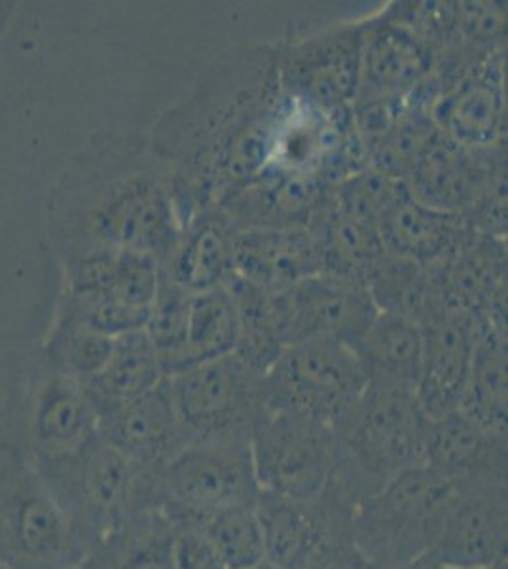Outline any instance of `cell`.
I'll list each match as a JSON object with an SVG mask.
<instances>
[{
  "label": "cell",
  "instance_id": "1",
  "mask_svg": "<svg viewBox=\"0 0 508 569\" xmlns=\"http://www.w3.org/2000/svg\"><path fill=\"white\" fill-rule=\"evenodd\" d=\"M285 98L273 44L230 53L155 123L182 227L217 209L276 160Z\"/></svg>",
  "mask_w": 508,
  "mask_h": 569
},
{
  "label": "cell",
  "instance_id": "2",
  "mask_svg": "<svg viewBox=\"0 0 508 569\" xmlns=\"http://www.w3.org/2000/svg\"><path fill=\"white\" fill-rule=\"evenodd\" d=\"M56 206L64 257L103 247L161 262L182 232L168 163L137 131L96 137L63 177Z\"/></svg>",
  "mask_w": 508,
  "mask_h": 569
},
{
  "label": "cell",
  "instance_id": "3",
  "mask_svg": "<svg viewBox=\"0 0 508 569\" xmlns=\"http://www.w3.org/2000/svg\"><path fill=\"white\" fill-rule=\"evenodd\" d=\"M427 431L429 420L412 388L368 380L353 415L336 433L332 482L357 503L399 472L424 466Z\"/></svg>",
  "mask_w": 508,
  "mask_h": 569
},
{
  "label": "cell",
  "instance_id": "4",
  "mask_svg": "<svg viewBox=\"0 0 508 569\" xmlns=\"http://www.w3.org/2000/svg\"><path fill=\"white\" fill-rule=\"evenodd\" d=\"M456 486L429 466L387 480L353 505L349 536L362 562L405 563L429 555Z\"/></svg>",
  "mask_w": 508,
  "mask_h": 569
},
{
  "label": "cell",
  "instance_id": "5",
  "mask_svg": "<svg viewBox=\"0 0 508 569\" xmlns=\"http://www.w3.org/2000/svg\"><path fill=\"white\" fill-rule=\"evenodd\" d=\"M142 507L169 525L200 522L233 505L257 503L249 439L196 440L156 471L142 472Z\"/></svg>",
  "mask_w": 508,
  "mask_h": 569
},
{
  "label": "cell",
  "instance_id": "6",
  "mask_svg": "<svg viewBox=\"0 0 508 569\" xmlns=\"http://www.w3.org/2000/svg\"><path fill=\"white\" fill-rule=\"evenodd\" d=\"M249 450L260 493L316 501L335 480V429L295 410L266 408L252 426Z\"/></svg>",
  "mask_w": 508,
  "mask_h": 569
},
{
  "label": "cell",
  "instance_id": "7",
  "mask_svg": "<svg viewBox=\"0 0 508 569\" xmlns=\"http://www.w3.org/2000/svg\"><path fill=\"white\" fill-rule=\"evenodd\" d=\"M58 482L50 490H63L58 499L78 533L97 543H112L142 503V471L136 461L97 435L88 447L69 460L42 466Z\"/></svg>",
  "mask_w": 508,
  "mask_h": 569
},
{
  "label": "cell",
  "instance_id": "8",
  "mask_svg": "<svg viewBox=\"0 0 508 569\" xmlns=\"http://www.w3.org/2000/svg\"><path fill=\"white\" fill-rule=\"evenodd\" d=\"M367 386V372L349 346L309 340L289 346L277 359L266 375V399L268 408L295 410L338 433Z\"/></svg>",
  "mask_w": 508,
  "mask_h": 569
},
{
  "label": "cell",
  "instance_id": "9",
  "mask_svg": "<svg viewBox=\"0 0 508 569\" xmlns=\"http://www.w3.org/2000/svg\"><path fill=\"white\" fill-rule=\"evenodd\" d=\"M168 383L188 442L249 439L268 408L266 376L233 353L169 376Z\"/></svg>",
  "mask_w": 508,
  "mask_h": 569
},
{
  "label": "cell",
  "instance_id": "10",
  "mask_svg": "<svg viewBox=\"0 0 508 569\" xmlns=\"http://www.w3.org/2000/svg\"><path fill=\"white\" fill-rule=\"evenodd\" d=\"M285 98L330 118L351 117L359 93L362 21L273 44Z\"/></svg>",
  "mask_w": 508,
  "mask_h": 569
},
{
  "label": "cell",
  "instance_id": "11",
  "mask_svg": "<svg viewBox=\"0 0 508 569\" xmlns=\"http://www.w3.org/2000/svg\"><path fill=\"white\" fill-rule=\"evenodd\" d=\"M432 122L465 149L507 142V50L484 58L438 63Z\"/></svg>",
  "mask_w": 508,
  "mask_h": 569
},
{
  "label": "cell",
  "instance_id": "12",
  "mask_svg": "<svg viewBox=\"0 0 508 569\" xmlns=\"http://www.w3.org/2000/svg\"><path fill=\"white\" fill-rule=\"evenodd\" d=\"M10 493L0 499V528L12 557L29 569H71L84 557V539L37 469L10 467Z\"/></svg>",
  "mask_w": 508,
  "mask_h": 569
},
{
  "label": "cell",
  "instance_id": "13",
  "mask_svg": "<svg viewBox=\"0 0 508 569\" xmlns=\"http://www.w3.org/2000/svg\"><path fill=\"white\" fill-rule=\"evenodd\" d=\"M285 348L309 340L353 346L378 318L367 287L332 276H313L273 295Z\"/></svg>",
  "mask_w": 508,
  "mask_h": 569
},
{
  "label": "cell",
  "instance_id": "14",
  "mask_svg": "<svg viewBox=\"0 0 508 569\" xmlns=\"http://www.w3.org/2000/svg\"><path fill=\"white\" fill-rule=\"evenodd\" d=\"M507 485L456 486V496L429 557L448 569L507 562Z\"/></svg>",
  "mask_w": 508,
  "mask_h": 569
},
{
  "label": "cell",
  "instance_id": "15",
  "mask_svg": "<svg viewBox=\"0 0 508 569\" xmlns=\"http://www.w3.org/2000/svg\"><path fill=\"white\" fill-rule=\"evenodd\" d=\"M418 327L421 367L416 399L427 420L435 421L459 407L477 350L480 321L469 311L442 305Z\"/></svg>",
  "mask_w": 508,
  "mask_h": 569
},
{
  "label": "cell",
  "instance_id": "16",
  "mask_svg": "<svg viewBox=\"0 0 508 569\" xmlns=\"http://www.w3.org/2000/svg\"><path fill=\"white\" fill-rule=\"evenodd\" d=\"M427 270L442 305L507 329V240L472 230L456 251Z\"/></svg>",
  "mask_w": 508,
  "mask_h": 569
},
{
  "label": "cell",
  "instance_id": "17",
  "mask_svg": "<svg viewBox=\"0 0 508 569\" xmlns=\"http://www.w3.org/2000/svg\"><path fill=\"white\" fill-rule=\"evenodd\" d=\"M437 71V53L386 13L362 20V59L355 103L406 101Z\"/></svg>",
  "mask_w": 508,
  "mask_h": 569
},
{
  "label": "cell",
  "instance_id": "18",
  "mask_svg": "<svg viewBox=\"0 0 508 569\" xmlns=\"http://www.w3.org/2000/svg\"><path fill=\"white\" fill-rule=\"evenodd\" d=\"M507 162V142L472 150L440 131L405 176L416 200L429 208L465 217L482 194L494 169Z\"/></svg>",
  "mask_w": 508,
  "mask_h": 569
},
{
  "label": "cell",
  "instance_id": "19",
  "mask_svg": "<svg viewBox=\"0 0 508 569\" xmlns=\"http://www.w3.org/2000/svg\"><path fill=\"white\" fill-rule=\"evenodd\" d=\"M332 184L316 173L270 166L219 211L236 232L309 227L329 201Z\"/></svg>",
  "mask_w": 508,
  "mask_h": 569
},
{
  "label": "cell",
  "instance_id": "20",
  "mask_svg": "<svg viewBox=\"0 0 508 569\" xmlns=\"http://www.w3.org/2000/svg\"><path fill=\"white\" fill-rule=\"evenodd\" d=\"M425 466L454 486L507 485V435L488 431L456 410L429 421Z\"/></svg>",
  "mask_w": 508,
  "mask_h": 569
},
{
  "label": "cell",
  "instance_id": "21",
  "mask_svg": "<svg viewBox=\"0 0 508 569\" xmlns=\"http://www.w3.org/2000/svg\"><path fill=\"white\" fill-rule=\"evenodd\" d=\"M233 273L277 295L321 273V251L313 230L257 228L236 233Z\"/></svg>",
  "mask_w": 508,
  "mask_h": 569
},
{
  "label": "cell",
  "instance_id": "22",
  "mask_svg": "<svg viewBox=\"0 0 508 569\" xmlns=\"http://www.w3.org/2000/svg\"><path fill=\"white\" fill-rule=\"evenodd\" d=\"M99 435L136 461L142 472L156 471L188 445L175 412L168 378L101 421Z\"/></svg>",
  "mask_w": 508,
  "mask_h": 569
},
{
  "label": "cell",
  "instance_id": "23",
  "mask_svg": "<svg viewBox=\"0 0 508 569\" xmlns=\"http://www.w3.org/2000/svg\"><path fill=\"white\" fill-rule=\"evenodd\" d=\"M236 233L219 211L193 217L182 227L173 251L161 260V276L190 295L225 287L233 276Z\"/></svg>",
  "mask_w": 508,
  "mask_h": 569
},
{
  "label": "cell",
  "instance_id": "24",
  "mask_svg": "<svg viewBox=\"0 0 508 569\" xmlns=\"http://www.w3.org/2000/svg\"><path fill=\"white\" fill-rule=\"evenodd\" d=\"M99 435V416L84 389L56 375L40 391L32 416V440L40 466L69 460Z\"/></svg>",
  "mask_w": 508,
  "mask_h": 569
},
{
  "label": "cell",
  "instance_id": "25",
  "mask_svg": "<svg viewBox=\"0 0 508 569\" xmlns=\"http://www.w3.org/2000/svg\"><path fill=\"white\" fill-rule=\"evenodd\" d=\"M378 230L387 254L424 268L442 262L472 232L464 217L429 208L410 192L381 217Z\"/></svg>",
  "mask_w": 508,
  "mask_h": 569
},
{
  "label": "cell",
  "instance_id": "26",
  "mask_svg": "<svg viewBox=\"0 0 508 569\" xmlns=\"http://www.w3.org/2000/svg\"><path fill=\"white\" fill-rule=\"evenodd\" d=\"M163 380L166 375L160 359L142 329L114 338V348L104 369L82 383V389L101 423Z\"/></svg>",
  "mask_w": 508,
  "mask_h": 569
},
{
  "label": "cell",
  "instance_id": "27",
  "mask_svg": "<svg viewBox=\"0 0 508 569\" xmlns=\"http://www.w3.org/2000/svg\"><path fill=\"white\" fill-rule=\"evenodd\" d=\"M321 251V273L365 284L386 257L380 230L338 208L330 192L327 206L309 224Z\"/></svg>",
  "mask_w": 508,
  "mask_h": 569
},
{
  "label": "cell",
  "instance_id": "28",
  "mask_svg": "<svg viewBox=\"0 0 508 569\" xmlns=\"http://www.w3.org/2000/svg\"><path fill=\"white\" fill-rule=\"evenodd\" d=\"M457 410L488 431L507 435V329L480 321L477 350Z\"/></svg>",
  "mask_w": 508,
  "mask_h": 569
},
{
  "label": "cell",
  "instance_id": "29",
  "mask_svg": "<svg viewBox=\"0 0 508 569\" xmlns=\"http://www.w3.org/2000/svg\"><path fill=\"white\" fill-rule=\"evenodd\" d=\"M351 350L367 372L368 380L399 383L416 391L421 367L418 325L380 311Z\"/></svg>",
  "mask_w": 508,
  "mask_h": 569
},
{
  "label": "cell",
  "instance_id": "30",
  "mask_svg": "<svg viewBox=\"0 0 508 569\" xmlns=\"http://www.w3.org/2000/svg\"><path fill=\"white\" fill-rule=\"evenodd\" d=\"M226 291L232 298L238 318V342L233 356L266 376L285 348L279 321H277L273 295L258 289L233 273L225 284Z\"/></svg>",
  "mask_w": 508,
  "mask_h": 569
},
{
  "label": "cell",
  "instance_id": "31",
  "mask_svg": "<svg viewBox=\"0 0 508 569\" xmlns=\"http://www.w3.org/2000/svg\"><path fill=\"white\" fill-rule=\"evenodd\" d=\"M367 291L378 311L416 325L442 306L427 268L387 252L368 279Z\"/></svg>",
  "mask_w": 508,
  "mask_h": 569
},
{
  "label": "cell",
  "instance_id": "32",
  "mask_svg": "<svg viewBox=\"0 0 508 569\" xmlns=\"http://www.w3.org/2000/svg\"><path fill=\"white\" fill-rule=\"evenodd\" d=\"M236 342H238V318H236L232 298L225 287L196 292L190 297L187 346L175 375L192 369L201 362L232 356Z\"/></svg>",
  "mask_w": 508,
  "mask_h": 569
},
{
  "label": "cell",
  "instance_id": "33",
  "mask_svg": "<svg viewBox=\"0 0 508 569\" xmlns=\"http://www.w3.org/2000/svg\"><path fill=\"white\" fill-rule=\"evenodd\" d=\"M198 525L219 550L228 569H247L265 562V536L257 503L226 507L201 518Z\"/></svg>",
  "mask_w": 508,
  "mask_h": 569
},
{
  "label": "cell",
  "instance_id": "34",
  "mask_svg": "<svg viewBox=\"0 0 508 569\" xmlns=\"http://www.w3.org/2000/svg\"><path fill=\"white\" fill-rule=\"evenodd\" d=\"M190 292L171 283L160 273V284L156 291L155 302L150 306L149 319L145 325V335L160 359L166 378L179 369L180 357L187 346L188 310Z\"/></svg>",
  "mask_w": 508,
  "mask_h": 569
},
{
  "label": "cell",
  "instance_id": "35",
  "mask_svg": "<svg viewBox=\"0 0 508 569\" xmlns=\"http://www.w3.org/2000/svg\"><path fill=\"white\" fill-rule=\"evenodd\" d=\"M112 348V338L97 335L93 330L63 319H59L48 346L58 375L67 376L80 386L104 369Z\"/></svg>",
  "mask_w": 508,
  "mask_h": 569
},
{
  "label": "cell",
  "instance_id": "36",
  "mask_svg": "<svg viewBox=\"0 0 508 569\" xmlns=\"http://www.w3.org/2000/svg\"><path fill=\"white\" fill-rule=\"evenodd\" d=\"M410 190L397 177L365 168L332 187V201L346 213L380 224L381 217Z\"/></svg>",
  "mask_w": 508,
  "mask_h": 569
},
{
  "label": "cell",
  "instance_id": "37",
  "mask_svg": "<svg viewBox=\"0 0 508 569\" xmlns=\"http://www.w3.org/2000/svg\"><path fill=\"white\" fill-rule=\"evenodd\" d=\"M150 310H137L103 295L67 292L61 319L80 325L114 340L129 332L145 329Z\"/></svg>",
  "mask_w": 508,
  "mask_h": 569
},
{
  "label": "cell",
  "instance_id": "38",
  "mask_svg": "<svg viewBox=\"0 0 508 569\" xmlns=\"http://www.w3.org/2000/svg\"><path fill=\"white\" fill-rule=\"evenodd\" d=\"M173 569H228L211 539L198 522H179L169 536Z\"/></svg>",
  "mask_w": 508,
  "mask_h": 569
},
{
  "label": "cell",
  "instance_id": "39",
  "mask_svg": "<svg viewBox=\"0 0 508 569\" xmlns=\"http://www.w3.org/2000/svg\"><path fill=\"white\" fill-rule=\"evenodd\" d=\"M360 569H448L442 566V563H438L435 558L429 557V555H425V557L416 558L412 562L405 563H373V562H362Z\"/></svg>",
  "mask_w": 508,
  "mask_h": 569
},
{
  "label": "cell",
  "instance_id": "40",
  "mask_svg": "<svg viewBox=\"0 0 508 569\" xmlns=\"http://www.w3.org/2000/svg\"><path fill=\"white\" fill-rule=\"evenodd\" d=\"M360 566H362V560L355 550H343L335 557L322 560L321 563H317L316 568L311 569H360Z\"/></svg>",
  "mask_w": 508,
  "mask_h": 569
},
{
  "label": "cell",
  "instance_id": "41",
  "mask_svg": "<svg viewBox=\"0 0 508 569\" xmlns=\"http://www.w3.org/2000/svg\"><path fill=\"white\" fill-rule=\"evenodd\" d=\"M247 569H283L279 568V566H276V563L268 562V560H265V562L257 563V566H252V568Z\"/></svg>",
  "mask_w": 508,
  "mask_h": 569
},
{
  "label": "cell",
  "instance_id": "42",
  "mask_svg": "<svg viewBox=\"0 0 508 569\" xmlns=\"http://www.w3.org/2000/svg\"><path fill=\"white\" fill-rule=\"evenodd\" d=\"M4 26V4H0V29Z\"/></svg>",
  "mask_w": 508,
  "mask_h": 569
},
{
  "label": "cell",
  "instance_id": "43",
  "mask_svg": "<svg viewBox=\"0 0 508 569\" xmlns=\"http://www.w3.org/2000/svg\"><path fill=\"white\" fill-rule=\"evenodd\" d=\"M482 569H507V562L499 563V566H491V568H482Z\"/></svg>",
  "mask_w": 508,
  "mask_h": 569
}]
</instances>
